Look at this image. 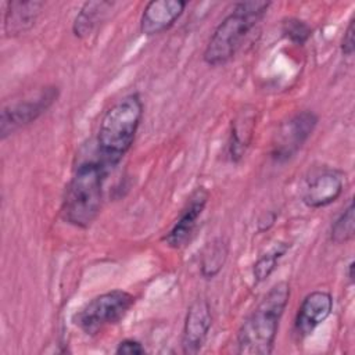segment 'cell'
I'll return each mask as SVG.
<instances>
[{"mask_svg": "<svg viewBox=\"0 0 355 355\" xmlns=\"http://www.w3.org/2000/svg\"><path fill=\"white\" fill-rule=\"evenodd\" d=\"M290 300V286L282 280L273 284L258 305L243 320L237 337V354L269 355L273 352L280 319Z\"/></svg>", "mask_w": 355, "mask_h": 355, "instance_id": "1", "label": "cell"}, {"mask_svg": "<svg viewBox=\"0 0 355 355\" xmlns=\"http://www.w3.org/2000/svg\"><path fill=\"white\" fill-rule=\"evenodd\" d=\"M144 107L139 93H130L114 103L103 115L97 132V158L108 168L116 166L130 150L143 118Z\"/></svg>", "mask_w": 355, "mask_h": 355, "instance_id": "2", "label": "cell"}, {"mask_svg": "<svg viewBox=\"0 0 355 355\" xmlns=\"http://www.w3.org/2000/svg\"><path fill=\"white\" fill-rule=\"evenodd\" d=\"M110 169L98 159L79 162L65 186L61 214L67 223L87 229L103 205L104 182Z\"/></svg>", "mask_w": 355, "mask_h": 355, "instance_id": "3", "label": "cell"}, {"mask_svg": "<svg viewBox=\"0 0 355 355\" xmlns=\"http://www.w3.org/2000/svg\"><path fill=\"white\" fill-rule=\"evenodd\" d=\"M270 1H239L233 10L218 24L202 53V60L209 67H219L230 61L241 47L247 35L263 18Z\"/></svg>", "mask_w": 355, "mask_h": 355, "instance_id": "4", "label": "cell"}, {"mask_svg": "<svg viewBox=\"0 0 355 355\" xmlns=\"http://www.w3.org/2000/svg\"><path fill=\"white\" fill-rule=\"evenodd\" d=\"M136 297L125 290H111L86 302L72 315V323L86 336H96L108 326L119 323L132 309Z\"/></svg>", "mask_w": 355, "mask_h": 355, "instance_id": "5", "label": "cell"}, {"mask_svg": "<svg viewBox=\"0 0 355 355\" xmlns=\"http://www.w3.org/2000/svg\"><path fill=\"white\" fill-rule=\"evenodd\" d=\"M58 93L57 86H46L32 96L4 105L0 112V139L4 140L21 128L35 122L57 101Z\"/></svg>", "mask_w": 355, "mask_h": 355, "instance_id": "6", "label": "cell"}, {"mask_svg": "<svg viewBox=\"0 0 355 355\" xmlns=\"http://www.w3.org/2000/svg\"><path fill=\"white\" fill-rule=\"evenodd\" d=\"M318 121V115L311 110L298 111L284 121L276 130L272 141V159L276 162H284L293 158L311 137Z\"/></svg>", "mask_w": 355, "mask_h": 355, "instance_id": "7", "label": "cell"}, {"mask_svg": "<svg viewBox=\"0 0 355 355\" xmlns=\"http://www.w3.org/2000/svg\"><path fill=\"white\" fill-rule=\"evenodd\" d=\"M209 200V191L205 187H197L187 198L184 207L180 209L172 227L165 233L162 241L175 250L184 247L197 227L198 219L207 207Z\"/></svg>", "mask_w": 355, "mask_h": 355, "instance_id": "8", "label": "cell"}, {"mask_svg": "<svg viewBox=\"0 0 355 355\" xmlns=\"http://www.w3.org/2000/svg\"><path fill=\"white\" fill-rule=\"evenodd\" d=\"M212 326V312L209 302L204 298H197L187 309L183 333H182V351L187 355L198 354Z\"/></svg>", "mask_w": 355, "mask_h": 355, "instance_id": "9", "label": "cell"}, {"mask_svg": "<svg viewBox=\"0 0 355 355\" xmlns=\"http://www.w3.org/2000/svg\"><path fill=\"white\" fill-rule=\"evenodd\" d=\"M333 311V297L329 291L315 290L306 294L294 319V336L304 340L322 324Z\"/></svg>", "mask_w": 355, "mask_h": 355, "instance_id": "10", "label": "cell"}, {"mask_svg": "<svg viewBox=\"0 0 355 355\" xmlns=\"http://www.w3.org/2000/svg\"><path fill=\"white\" fill-rule=\"evenodd\" d=\"M344 190V180L338 171L323 169L306 179L301 191V201L308 208H322L340 198Z\"/></svg>", "mask_w": 355, "mask_h": 355, "instance_id": "11", "label": "cell"}, {"mask_svg": "<svg viewBox=\"0 0 355 355\" xmlns=\"http://www.w3.org/2000/svg\"><path fill=\"white\" fill-rule=\"evenodd\" d=\"M187 1L184 0H151L146 4L140 18V32L146 36L159 35L168 31L182 17Z\"/></svg>", "mask_w": 355, "mask_h": 355, "instance_id": "12", "label": "cell"}, {"mask_svg": "<svg viewBox=\"0 0 355 355\" xmlns=\"http://www.w3.org/2000/svg\"><path fill=\"white\" fill-rule=\"evenodd\" d=\"M43 1L37 0H10L4 11V33L7 37H15L31 31L42 10Z\"/></svg>", "mask_w": 355, "mask_h": 355, "instance_id": "13", "label": "cell"}, {"mask_svg": "<svg viewBox=\"0 0 355 355\" xmlns=\"http://www.w3.org/2000/svg\"><path fill=\"white\" fill-rule=\"evenodd\" d=\"M255 110L245 107L232 121V129L227 141V157L232 162H239L251 144L255 128Z\"/></svg>", "mask_w": 355, "mask_h": 355, "instance_id": "14", "label": "cell"}, {"mask_svg": "<svg viewBox=\"0 0 355 355\" xmlns=\"http://www.w3.org/2000/svg\"><path fill=\"white\" fill-rule=\"evenodd\" d=\"M114 6V1L107 0L85 1L72 22L73 35L79 39L90 36L93 31L107 18L108 12L112 10Z\"/></svg>", "mask_w": 355, "mask_h": 355, "instance_id": "15", "label": "cell"}, {"mask_svg": "<svg viewBox=\"0 0 355 355\" xmlns=\"http://www.w3.org/2000/svg\"><path fill=\"white\" fill-rule=\"evenodd\" d=\"M229 255V243L223 237H215L205 244L200 255V273L204 279H214L225 266Z\"/></svg>", "mask_w": 355, "mask_h": 355, "instance_id": "16", "label": "cell"}, {"mask_svg": "<svg viewBox=\"0 0 355 355\" xmlns=\"http://www.w3.org/2000/svg\"><path fill=\"white\" fill-rule=\"evenodd\" d=\"M290 243H279L265 254H262L252 268V275L255 283L265 282L276 269L279 261L284 257V254L290 250Z\"/></svg>", "mask_w": 355, "mask_h": 355, "instance_id": "17", "label": "cell"}, {"mask_svg": "<svg viewBox=\"0 0 355 355\" xmlns=\"http://www.w3.org/2000/svg\"><path fill=\"white\" fill-rule=\"evenodd\" d=\"M355 236V207L354 200L348 201V205L333 222L330 229V240L336 244H345Z\"/></svg>", "mask_w": 355, "mask_h": 355, "instance_id": "18", "label": "cell"}, {"mask_svg": "<svg viewBox=\"0 0 355 355\" xmlns=\"http://www.w3.org/2000/svg\"><path fill=\"white\" fill-rule=\"evenodd\" d=\"M282 33L294 44L302 46L312 36V28L302 19L290 17L282 22Z\"/></svg>", "mask_w": 355, "mask_h": 355, "instance_id": "19", "label": "cell"}, {"mask_svg": "<svg viewBox=\"0 0 355 355\" xmlns=\"http://www.w3.org/2000/svg\"><path fill=\"white\" fill-rule=\"evenodd\" d=\"M115 354H119V355H143V354H146V348L140 341H137L135 338H125L115 348Z\"/></svg>", "mask_w": 355, "mask_h": 355, "instance_id": "20", "label": "cell"}, {"mask_svg": "<svg viewBox=\"0 0 355 355\" xmlns=\"http://www.w3.org/2000/svg\"><path fill=\"white\" fill-rule=\"evenodd\" d=\"M354 17L349 19L345 31H344V35H343V39H341V53L347 57H352L354 55V51H355V40H354Z\"/></svg>", "mask_w": 355, "mask_h": 355, "instance_id": "21", "label": "cell"}, {"mask_svg": "<svg viewBox=\"0 0 355 355\" xmlns=\"http://www.w3.org/2000/svg\"><path fill=\"white\" fill-rule=\"evenodd\" d=\"M354 268H355V262L351 261V262L348 263V272H347V276H348V280H349L351 284L354 283Z\"/></svg>", "mask_w": 355, "mask_h": 355, "instance_id": "22", "label": "cell"}]
</instances>
